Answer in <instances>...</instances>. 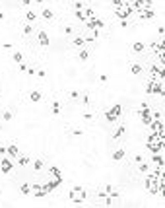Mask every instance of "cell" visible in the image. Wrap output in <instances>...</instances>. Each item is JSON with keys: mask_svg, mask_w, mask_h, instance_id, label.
Returning <instances> with one entry per match:
<instances>
[{"mask_svg": "<svg viewBox=\"0 0 165 208\" xmlns=\"http://www.w3.org/2000/svg\"><path fill=\"white\" fill-rule=\"evenodd\" d=\"M124 154H126V152H124L123 148L115 150V154H113V160H115V162H118V160H123V157H124Z\"/></svg>", "mask_w": 165, "mask_h": 208, "instance_id": "e0dca14e", "label": "cell"}, {"mask_svg": "<svg viewBox=\"0 0 165 208\" xmlns=\"http://www.w3.org/2000/svg\"><path fill=\"white\" fill-rule=\"evenodd\" d=\"M76 18H78V20H80V22H84V12H82V10H76Z\"/></svg>", "mask_w": 165, "mask_h": 208, "instance_id": "836d02e7", "label": "cell"}, {"mask_svg": "<svg viewBox=\"0 0 165 208\" xmlns=\"http://www.w3.org/2000/svg\"><path fill=\"white\" fill-rule=\"evenodd\" d=\"M134 162H136V163H140V162H144V156H136V157H134Z\"/></svg>", "mask_w": 165, "mask_h": 208, "instance_id": "b9f144b4", "label": "cell"}, {"mask_svg": "<svg viewBox=\"0 0 165 208\" xmlns=\"http://www.w3.org/2000/svg\"><path fill=\"white\" fill-rule=\"evenodd\" d=\"M72 31H74V27H72V25H66V27H64V33H72Z\"/></svg>", "mask_w": 165, "mask_h": 208, "instance_id": "f35d334b", "label": "cell"}, {"mask_svg": "<svg viewBox=\"0 0 165 208\" xmlns=\"http://www.w3.org/2000/svg\"><path fill=\"white\" fill-rule=\"evenodd\" d=\"M144 49H146V45H144V43H140V41L132 45V53H142Z\"/></svg>", "mask_w": 165, "mask_h": 208, "instance_id": "ac0fdd59", "label": "cell"}, {"mask_svg": "<svg viewBox=\"0 0 165 208\" xmlns=\"http://www.w3.org/2000/svg\"><path fill=\"white\" fill-rule=\"evenodd\" d=\"M49 173H51V175H60V169H58V167H51Z\"/></svg>", "mask_w": 165, "mask_h": 208, "instance_id": "d6a6232c", "label": "cell"}, {"mask_svg": "<svg viewBox=\"0 0 165 208\" xmlns=\"http://www.w3.org/2000/svg\"><path fill=\"white\" fill-rule=\"evenodd\" d=\"M121 113H123V105H121V103H117V105H113L109 111H105V117H107L109 123H115V121H117V117L121 115Z\"/></svg>", "mask_w": 165, "mask_h": 208, "instance_id": "7a4b0ae2", "label": "cell"}, {"mask_svg": "<svg viewBox=\"0 0 165 208\" xmlns=\"http://www.w3.org/2000/svg\"><path fill=\"white\" fill-rule=\"evenodd\" d=\"M124 132H126V126H124V125L117 126V129H115V132H113V138H115V140L121 138V136H124Z\"/></svg>", "mask_w": 165, "mask_h": 208, "instance_id": "4fadbf2b", "label": "cell"}, {"mask_svg": "<svg viewBox=\"0 0 165 208\" xmlns=\"http://www.w3.org/2000/svg\"><path fill=\"white\" fill-rule=\"evenodd\" d=\"M68 199H70V202L80 204V202L85 200V191L82 189V187H74V189H70V193H68Z\"/></svg>", "mask_w": 165, "mask_h": 208, "instance_id": "6da1fadb", "label": "cell"}, {"mask_svg": "<svg viewBox=\"0 0 165 208\" xmlns=\"http://www.w3.org/2000/svg\"><path fill=\"white\" fill-rule=\"evenodd\" d=\"M35 2H43V0H35Z\"/></svg>", "mask_w": 165, "mask_h": 208, "instance_id": "816d5d0a", "label": "cell"}, {"mask_svg": "<svg viewBox=\"0 0 165 208\" xmlns=\"http://www.w3.org/2000/svg\"><path fill=\"white\" fill-rule=\"evenodd\" d=\"M138 14H140V18H144V20H151V18H154V10L146 8V10H140Z\"/></svg>", "mask_w": 165, "mask_h": 208, "instance_id": "7c38bea8", "label": "cell"}, {"mask_svg": "<svg viewBox=\"0 0 165 208\" xmlns=\"http://www.w3.org/2000/svg\"><path fill=\"white\" fill-rule=\"evenodd\" d=\"M31 189H33V194H35L37 199H41V196H45V194H47V193H45V189H43V185H33Z\"/></svg>", "mask_w": 165, "mask_h": 208, "instance_id": "8fae6325", "label": "cell"}, {"mask_svg": "<svg viewBox=\"0 0 165 208\" xmlns=\"http://www.w3.org/2000/svg\"><path fill=\"white\" fill-rule=\"evenodd\" d=\"M148 126H151V130L157 134H161V136H165V126H163V121H151Z\"/></svg>", "mask_w": 165, "mask_h": 208, "instance_id": "5b68a950", "label": "cell"}, {"mask_svg": "<svg viewBox=\"0 0 165 208\" xmlns=\"http://www.w3.org/2000/svg\"><path fill=\"white\" fill-rule=\"evenodd\" d=\"M78 56H80V60H84V62H85V60L90 58V53L85 51V49H82V51H80V53H78Z\"/></svg>", "mask_w": 165, "mask_h": 208, "instance_id": "cb8c5ba5", "label": "cell"}, {"mask_svg": "<svg viewBox=\"0 0 165 208\" xmlns=\"http://www.w3.org/2000/svg\"><path fill=\"white\" fill-rule=\"evenodd\" d=\"M121 27H128V22H126V20H121Z\"/></svg>", "mask_w": 165, "mask_h": 208, "instance_id": "ee69618b", "label": "cell"}, {"mask_svg": "<svg viewBox=\"0 0 165 208\" xmlns=\"http://www.w3.org/2000/svg\"><path fill=\"white\" fill-rule=\"evenodd\" d=\"M19 2H22V4H24V6H27V4H31V0H19Z\"/></svg>", "mask_w": 165, "mask_h": 208, "instance_id": "681fc988", "label": "cell"}, {"mask_svg": "<svg viewBox=\"0 0 165 208\" xmlns=\"http://www.w3.org/2000/svg\"><path fill=\"white\" fill-rule=\"evenodd\" d=\"M140 119H142V123H144V125H150L151 123V111H150V107H144V109H140Z\"/></svg>", "mask_w": 165, "mask_h": 208, "instance_id": "8992f818", "label": "cell"}, {"mask_svg": "<svg viewBox=\"0 0 165 208\" xmlns=\"http://www.w3.org/2000/svg\"><path fill=\"white\" fill-rule=\"evenodd\" d=\"M151 121H161V113L159 111H151Z\"/></svg>", "mask_w": 165, "mask_h": 208, "instance_id": "f546056e", "label": "cell"}, {"mask_svg": "<svg viewBox=\"0 0 165 208\" xmlns=\"http://www.w3.org/2000/svg\"><path fill=\"white\" fill-rule=\"evenodd\" d=\"M126 0H113V6H118V4H124Z\"/></svg>", "mask_w": 165, "mask_h": 208, "instance_id": "ab89813d", "label": "cell"}, {"mask_svg": "<svg viewBox=\"0 0 165 208\" xmlns=\"http://www.w3.org/2000/svg\"><path fill=\"white\" fill-rule=\"evenodd\" d=\"M57 2H58V0H57Z\"/></svg>", "mask_w": 165, "mask_h": 208, "instance_id": "db71d44e", "label": "cell"}, {"mask_svg": "<svg viewBox=\"0 0 165 208\" xmlns=\"http://www.w3.org/2000/svg\"><path fill=\"white\" fill-rule=\"evenodd\" d=\"M80 2H88V0H80Z\"/></svg>", "mask_w": 165, "mask_h": 208, "instance_id": "f907efd6", "label": "cell"}, {"mask_svg": "<svg viewBox=\"0 0 165 208\" xmlns=\"http://www.w3.org/2000/svg\"><path fill=\"white\" fill-rule=\"evenodd\" d=\"M0 167H2V171H4V173H10V171L14 169V163H12V160H10L8 156H6V157H2V162H0Z\"/></svg>", "mask_w": 165, "mask_h": 208, "instance_id": "52a82bcc", "label": "cell"}, {"mask_svg": "<svg viewBox=\"0 0 165 208\" xmlns=\"http://www.w3.org/2000/svg\"><path fill=\"white\" fill-rule=\"evenodd\" d=\"M151 163H154V171H163V154H154Z\"/></svg>", "mask_w": 165, "mask_h": 208, "instance_id": "277c9868", "label": "cell"}, {"mask_svg": "<svg viewBox=\"0 0 165 208\" xmlns=\"http://www.w3.org/2000/svg\"><path fill=\"white\" fill-rule=\"evenodd\" d=\"M68 97H72V99H78V97H80V93H78V92H70V93H68Z\"/></svg>", "mask_w": 165, "mask_h": 208, "instance_id": "74e56055", "label": "cell"}, {"mask_svg": "<svg viewBox=\"0 0 165 208\" xmlns=\"http://www.w3.org/2000/svg\"><path fill=\"white\" fill-rule=\"evenodd\" d=\"M115 14H117V18L118 20H128L130 18V10H128V6H126V2L124 4H118V6H115Z\"/></svg>", "mask_w": 165, "mask_h": 208, "instance_id": "3957f363", "label": "cell"}, {"mask_svg": "<svg viewBox=\"0 0 165 208\" xmlns=\"http://www.w3.org/2000/svg\"><path fill=\"white\" fill-rule=\"evenodd\" d=\"M72 43H74L76 47H85V39H84V35H78V37H76Z\"/></svg>", "mask_w": 165, "mask_h": 208, "instance_id": "ffe728a7", "label": "cell"}, {"mask_svg": "<svg viewBox=\"0 0 165 208\" xmlns=\"http://www.w3.org/2000/svg\"><path fill=\"white\" fill-rule=\"evenodd\" d=\"M19 191H22V194H29V193H31V185H27V183H24V185L19 187Z\"/></svg>", "mask_w": 165, "mask_h": 208, "instance_id": "d4e9b609", "label": "cell"}, {"mask_svg": "<svg viewBox=\"0 0 165 208\" xmlns=\"http://www.w3.org/2000/svg\"><path fill=\"white\" fill-rule=\"evenodd\" d=\"M49 183H51V185L57 189V187L62 183V175H51V181H49Z\"/></svg>", "mask_w": 165, "mask_h": 208, "instance_id": "9a60e30c", "label": "cell"}, {"mask_svg": "<svg viewBox=\"0 0 165 208\" xmlns=\"http://www.w3.org/2000/svg\"><path fill=\"white\" fill-rule=\"evenodd\" d=\"M51 109H52V115H58V113H60V103H58V101H52Z\"/></svg>", "mask_w": 165, "mask_h": 208, "instance_id": "7402d4cb", "label": "cell"}, {"mask_svg": "<svg viewBox=\"0 0 165 208\" xmlns=\"http://www.w3.org/2000/svg\"><path fill=\"white\" fill-rule=\"evenodd\" d=\"M6 156L8 157H18L19 152H18V146H16V142H12L10 146H6Z\"/></svg>", "mask_w": 165, "mask_h": 208, "instance_id": "ba28073f", "label": "cell"}, {"mask_svg": "<svg viewBox=\"0 0 165 208\" xmlns=\"http://www.w3.org/2000/svg\"><path fill=\"white\" fill-rule=\"evenodd\" d=\"M18 163H19V165H27V163H29V157L19 154V156H18Z\"/></svg>", "mask_w": 165, "mask_h": 208, "instance_id": "603a6c76", "label": "cell"}, {"mask_svg": "<svg viewBox=\"0 0 165 208\" xmlns=\"http://www.w3.org/2000/svg\"><path fill=\"white\" fill-rule=\"evenodd\" d=\"M157 33H159L161 37H163V33H165V27H163V25H159V29H157Z\"/></svg>", "mask_w": 165, "mask_h": 208, "instance_id": "7bdbcfd3", "label": "cell"}, {"mask_svg": "<svg viewBox=\"0 0 165 208\" xmlns=\"http://www.w3.org/2000/svg\"><path fill=\"white\" fill-rule=\"evenodd\" d=\"M25 72H27L29 76H33V74H35V70H33V68H29V66H27V70H25Z\"/></svg>", "mask_w": 165, "mask_h": 208, "instance_id": "c3c4849f", "label": "cell"}, {"mask_svg": "<svg viewBox=\"0 0 165 208\" xmlns=\"http://www.w3.org/2000/svg\"><path fill=\"white\" fill-rule=\"evenodd\" d=\"M14 60L18 62V64H19V62H24V56H22V53H14Z\"/></svg>", "mask_w": 165, "mask_h": 208, "instance_id": "4dcf8cb0", "label": "cell"}, {"mask_svg": "<svg viewBox=\"0 0 165 208\" xmlns=\"http://www.w3.org/2000/svg\"><path fill=\"white\" fill-rule=\"evenodd\" d=\"M130 72H132V74H140V72H142V66L140 64H130Z\"/></svg>", "mask_w": 165, "mask_h": 208, "instance_id": "484cf974", "label": "cell"}, {"mask_svg": "<svg viewBox=\"0 0 165 208\" xmlns=\"http://www.w3.org/2000/svg\"><path fill=\"white\" fill-rule=\"evenodd\" d=\"M37 39H39V43H41L43 47L49 45V35H47L45 31H39V33H37Z\"/></svg>", "mask_w": 165, "mask_h": 208, "instance_id": "5bb4252c", "label": "cell"}, {"mask_svg": "<svg viewBox=\"0 0 165 208\" xmlns=\"http://www.w3.org/2000/svg\"><path fill=\"white\" fill-rule=\"evenodd\" d=\"M41 92H37V90H33V92L31 93H29V99H31V101L33 103H37V101H41Z\"/></svg>", "mask_w": 165, "mask_h": 208, "instance_id": "2e32d148", "label": "cell"}, {"mask_svg": "<svg viewBox=\"0 0 165 208\" xmlns=\"http://www.w3.org/2000/svg\"><path fill=\"white\" fill-rule=\"evenodd\" d=\"M0 156H6V146H0Z\"/></svg>", "mask_w": 165, "mask_h": 208, "instance_id": "7dc6e473", "label": "cell"}, {"mask_svg": "<svg viewBox=\"0 0 165 208\" xmlns=\"http://www.w3.org/2000/svg\"><path fill=\"white\" fill-rule=\"evenodd\" d=\"M43 18H45V20H52L55 16H52V12L49 8H45V10H43Z\"/></svg>", "mask_w": 165, "mask_h": 208, "instance_id": "83f0119b", "label": "cell"}, {"mask_svg": "<svg viewBox=\"0 0 165 208\" xmlns=\"http://www.w3.org/2000/svg\"><path fill=\"white\" fill-rule=\"evenodd\" d=\"M0 130H2V125H0Z\"/></svg>", "mask_w": 165, "mask_h": 208, "instance_id": "f5cc1de1", "label": "cell"}, {"mask_svg": "<svg viewBox=\"0 0 165 208\" xmlns=\"http://www.w3.org/2000/svg\"><path fill=\"white\" fill-rule=\"evenodd\" d=\"M24 33H25V35H29V33H33V27H31V25H29V23H27V25H24Z\"/></svg>", "mask_w": 165, "mask_h": 208, "instance_id": "e575fe53", "label": "cell"}, {"mask_svg": "<svg viewBox=\"0 0 165 208\" xmlns=\"http://www.w3.org/2000/svg\"><path fill=\"white\" fill-rule=\"evenodd\" d=\"M138 171H140V173H148V163L140 162V163H138Z\"/></svg>", "mask_w": 165, "mask_h": 208, "instance_id": "f1b7e54d", "label": "cell"}, {"mask_svg": "<svg viewBox=\"0 0 165 208\" xmlns=\"http://www.w3.org/2000/svg\"><path fill=\"white\" fill-rule=\"evenodd\" d=\"M43 189H45V193H51V191L55 189V187H52L51 183H47V185H43Z\"/></svg>", "mask_w": 165, "mask_h": 208, "instance_id": "8d00e7d4", "label": "cell"}, {"mask_svg": "<svg viewBox=\"0 0 165 208\" xmlns=\"http://www.w3.org/2000/svg\"><path fill=\"white\" fill-rule=\"evenodd\" d=\"M99 82H107V74H101V76H99Z\"/></svg>", "mask_w": 165, "mask_h": 208, "instance_id": "bcb514c9", "label": "cell"}, {"mask_svg": "<svg viewBox=\"0 0 165 208\" xmlns=\"http://www.w3.org/2000/svg\"><path fill=\"white\" fill-rule=\"evenodd\" d=\"M19 70H22V72H25V70H27V64H24V62H19Z\"/></svg>", "mask_w": 165, "mask_h": 208, "instance_id": "60d3db41", "label": "cell"}, {"mask_svg": "<svg viewBox=\"0 0 165 208\" xmlns=\"http://www.w3.org/2000/svg\"><path fill=\"white\" fill-rule=\"evenodd\" d=\"M37 74H39V78H45V70H43V68L37 70Z\"/></svg>", "mask_w": 165, "mask_h": 208, "instance_id": "f6af8a7d", "label": "cell"}, {"mask_svg": "<svg viewBox=\"0 0 165 208\" xmlns=\"http://www.w3.org/2000/svg\"><path fill=\"white\" fill-rule=\"evenodd\" d=\"M2 117H4V121H12V117H14V115H12V111H4V113H2Z\"/></svg>", "mask_w": 165, "mask_h": 208, "instance_id": "1f68e13d", "label": "cell"}, {"mask_svg": "<svg viewBox=\"0 0 165 208\" xmlns=\"http://www.w3.org/2000/svg\"><path fill=\"white\" fill-rule=\"evenodd\" d=\"M148 142H157V144H165V136H161V134L154 132V134H150V138H148Z\"/></svg>", "mask_w": 165, "mask_h": 208, "instance_id": "30bf717a", "label": "cell"}, {"mask_svg": "<svg viewBox=\"0 0 165 208\" xmlns=\"http://www.w3.org/2000/svg\"><path fill=\"white\" fill-rule=\"evenodd\" d=\"M134 6H136V12H140V10H146V8H151V0H136V2H134Z\"/></svg>", "mask_w": 165, "mask_h": 208, "instance_id": "9c48e42d", "label": "cell"}, {"mask_svg": "<svg viewBox=\"0 0 165 208\" xmlns=\"http://www.w3.org/2000/svg\"><path fill=\"white\" fill-rule=\"evenodd\" d=\"M82 12H84V18H93V10H91V8H84V10H82Z\"/></svg>", "mask_w": 165, "mask_h": 208, "instance_id": "4316f807", "label": "cell"}, {"mask_svg": "<svg viewBox=\"0 0 165 208\" xmlns=\"http://www.w3.org/2000/svg\"><path fill=\"white\" fill-rule=\"evenodd\" d=\"M35 20H37V14H35V12H27V14H25V22L27 23H33Z\"/></svg>", "mask_w": 165, "mask_h": 208, "instance_id": "44dd1931", "label": "cell"}, {"mask_svg": "<svg viewBox=\"0 0 165 208\" xmlns=\"http://www.w3.org/2000/svg\"><path fill=\"white\" fill-rule=\"evenodd\" d=\"M33 167H35V171H41L43 167H45V162H43L41 157H37V160L33 162Z\"/></svg>", "mask_w": 165, "mask_h": 208, "instance_id": "d6986e66", "label": "cell"}, {"mask_svg": "<svg viewBox=\"0 0 165 208\" xmlns=\"http://www.w3.org/2000/svg\"><path fill=\"white\" fill-rule=\"evenodd\" d=\"M74 8H76V10H84V2H80V0H78V2H74Z\"/></svg>", "mask_w": 165, "mask_h": 208, "instance_id": "d590c367", "label": "cell"}]
</instances>
